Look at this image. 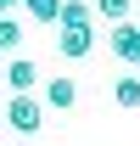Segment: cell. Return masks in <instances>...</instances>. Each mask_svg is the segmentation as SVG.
Returning a JSON list of instances; mask_svg holds the SVG:
<instances>
[{"instance_id":"6da1fadb","label":"cell","mask_w":140,"mask_h":146,"mask_svg":"<svg viewBox=\"0 0 140 146\" xmlns=\"http://www.w3.org/2000/svg\"><path fill=\"white\" fill-rule=\"evenodd\" d=\"M6 124L17 129V135H39V129H45V101H34L28 90H11V101H6Z\"/></svg>"},{"instance_id":"7a4b0ae2","label":"cell","mask_w":140,"mask_h":146,"mask_svg":"<svg viewBox=\"0 0 140 146\" xmlns=\"http://www.w3.org/2000/svg\"><path fill=\"white\" fill-rule=\"evenodd\" d=\"M56 51L67 56V62L90 56V51H95V23H79V28H67V23H62V34H56Z\"/></svg>"},{"instance_id":"3957f363","label":"cell","mask_w":140,"mask_h":146,"mask_svg":"<svg viewBox=\"0 0 140 146\" xmlns=\"http://www.w3.org/2000/svg\"><path fill=\"white\" fill-rule=\"evenodd\" d=\"M112 51H118V62L140 68V23H112Z\"/></svg>"},{"instance_id":"277c9868","label":"cell","mask_w":140,"mask_h":146,"mask_svg":"<svg viewBox=\"0 0 140 146\" xmlns=\"http://www.w3.org/2000/svg\"><path fill=\"white\" fill-rule=\"evenodd\" d=\"M39 101H45V112H67L73 101H79V84H73V79H45V96H39Z\"/></svg>"},{"instance_id":"5b68a950","label":"cell","mask_w":140,"mask_h":146,"mask_svg":"<svg viewBox=\"0 0 140 146\" xmlns=\"http://www.w3.org/2000/svg\"><path fill=\"white\" fill-rule=\"evenodd\" d=\"M6 79H11V90H34V84H39V68L28 62V56H11V73H6Z\"/></svg>"},{"instance_id":"8992f818","label":"cell","mask_w":140,"mask_h":146,"mask_svg":"<svg viewBox=\"0 0 140 146\" xmlns=\"http://www.w3.org/2000/svg\"><path fill=\"white\" fill-rule=\"evenodd\" d=\"M56 23H67V28H79V23H95V6H90V0H62Z\"/></svg>"},{"instance_id":"52a82bcc","label":"cell","mask_w":140,"mask_h":146,"mask_svg":"<svg viewBox=\"0 0 140 146\" xmlns=\"http://www.w3.org/2000/svg\"><path fill=\"white\" fill-rule=\"evenodd\" d=\"M17 45H22V17H17V11H6V17H0V56L17 51Z\"/></svg>"},{"instance_id":"ba28073f","label":"cell","mask_w":140,"mask_h":146,"mask_svg":"<svg viewBox=\"0 0 140 146\" xmlns=\"http://www.w3.org/2000/svg\"><path fill=\"white\" fill-rule=\"evenodd\" d=\"M129 11H135V0H95V17L101 23H129Z\"/></svg>"},{"instance_id":"9c48e42d","label":"cell","mask_w":140,"mask_h":146,"mask_svg":"<svg viewBox=\"0 0 140 146\" xmlns=\"http://www.w3.org/2000/svg\"><path fill=\"white\" fill-rule=\"evenodd\" d=\"M112 101H118L123 112H135L140 107V79H118V84H112Z\"/></svg>"},{"instance_id":"30bf717a","label":"cell","mask_w":140,"mask_h":146,"mask_svg":"<svg viewBox=\"0 0 140 146\" xmlns=\"http://www.w3.org/2000/svg\"><path fill=\"white\" fill-rule=\"evenodd\" d=\"M22 6H28L34 23H56V11H62V0H22Z\"/></svg>"},{"instance_id":"8fae6325","label":"cell","mask_w":140,"mask_h":146,"mask_svg":"<svg viewBox=\"0 0 140 146\" xmlns=\"http://www.w3.org/2000/svg\"><path fill=\"white\" fill-rule=\"evenodd\" d=\"M6 11H11V0H0V17H6Z\"/></svg>"},{"instance_id":"7c38bea8","label":"cell","mask_w":140,"mask_h":146,"mask_svg":"<svg viewBox=\"0 0 140 146\" xmlns=\"http://www.w3.org/2000/svg\"><path fill=\"white\" fill-rule=\"evenodd\" d=\"M0 62H6V56H0Z\"/></svg>"}]
</instances>
